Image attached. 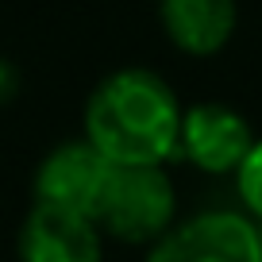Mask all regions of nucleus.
<instances>
[{"mask_svg":"<svg viewBox=\"0 0 262 262\" xmlns=\"http://www.w3.org/2000/svg\"><path fill=\"white\" fill-rule=\"evenodd\" d=\"M147 262H262V254L251 216L212 208L185 224H170L150 243Z\"/></svg>","mask_w":262,"mask_h":262,"instance_id":"obj_3","label":"nucleus"},{"mask_svg":"<svg viewBox=\"0 0 262 262\" xmlns=\"http://www.w3.org/2000/svg\"><path fill=\"white\" fill-rule=\"evenodd\" d=\"M166 39L193 58L220 54L235 35V0H158Z\"/></svg>","mask_w":262,"mask_h":262,"instance_id":"obj_7","label":"nucleus"},{"mask_svg":"<svg viewBox=\"0 0 262 262\" xmlns=\"http://www.w3.org/2000/svg\"><path fill=\"white\" fill-rule=\"evenodd\" d=\"M178 93L143 66L116 70L85 104V139L112 166H162L178 155Z\"/></svg>","mask_w":262,"mask_h":262,"instance_id":"obj_1","label":"nucleus"},{"mask_svg":"<svg viewBox=\"0 0 262 262\" xmlns=\"http://www.w3.org/2000/svg\"><path fill=\"white\" fill-rule=\"evenodd\" d=\"M19 262H104L97 220L35 201L19 228Z\"/></svg>","mask_w":262,"mask_h":262,"instance_id":"obj_6","label":"nucleus"},{"mask_svg":"<svg viewBox=\"0 0 262 262\" xmlns=\"http://www.w3.org/2000/svg\"><path fill=\"white\" fill-rule=\"evenodd\" d=\"M112 178V162L89 139H70L54 147L35 170V201L54 208H70L81 216H97L104 185Z\"/></svg>","mask_w":262,"mask_h":262,"instance_id":"obj_4","label":"nucleus"},{"mask_svg":"<svg viewBox=\"0 0 262 262\" xmlns=\"http://www.w3.org/2000/svg\"><path fill=\"white\" fill-rule=\"evenodd\" d=\"M235 185H239V201L247 205V216L262 220V139H254L243 162L235 166Z\"/></svg>","mask_w":262,"mask_h":262,"instance_id":"obj_8","label":"nucleus"},{"mask_svg":"<svg viewBox=\"0 0 262 262\" xmlns=\"http://www.w3.org/2000/svg\"><path fill=\"white\" fill-rule=\"evenodd\" d=\"M19 93V70L12 62H4L0 58V104H8V100H16Z\"/></svg>","mask_w":262,"mask_h":262,"instance_id":"obj_9","label":"nucleus"},{"mask_svg":"<svg viewBox=\"0 0 262 262\" xmlns=\"http://www.w3.org/2000/svg\"><path fill=\"white\" fill-rule=\"evenodd\" d=\"M254 220V216H251ZM254 239H258V254H262V220H254Z\"/></svg>","mask_w":262,"mask_h":262,"instance_id":"obj_10","label":"nucleus"},{"mask_svg":"<svg viewBox=\"0 0 262 262\" xmlns=\"http://www.w3.org/2000/svg\"><path fill=\"white\" fill-rule=\"evenodd\" d=\"M178 216V189L162 166H112V178L97 205L100 235L116 243H155Z\"/></svg>","mask_w":262,"mask_h":262,"instance_id":"obj_2","label":"nucleus"},{"mask_svg":"<svg viewBox=\"0 0 262 262\" xmlns=\"http://www.w3.org/2000/svg\"><path fill=\"white\" fill-rule=\"evenodd\" d=\"M254 131L228 104H193L181 108L178 155H185L205 173H235L243 155L251 150Z\"/></svg>","mask_w":262,"mask_h":262,"instance_id":"obj_5","label":"nucleus"}]
</instances>
